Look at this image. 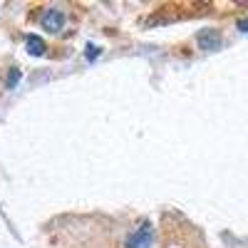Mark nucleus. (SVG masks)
<instances>
[{
	"instance_id": "20e7f679",
	"label": "nucleus",
	"mask_w": 248,
	"mask_h": 248,
	"mask_svg": "<svg viewBox=\"0 0 248 248\" xmlns=\"http://www.w3.org/2000/svg\"><path fill=\"white\" fill-rule=\"evenodd\" d=\"M25 45H28V52L30 55H43L45 52V43H43V37H37V35H28V40H25Z\"/></svg>"
},
{
	"instance_id": "0eeeda50",
	"label": "nucleus",
	"mask_w": 248,
	"mask_h": 248,
	"mask_svg": "<svg viewBox=\"0 0 248 248\" xmlns=\"http://www.w3.org/2000/svg\"><path fill=\"white\" fill-rule=\"evenodd\" d=\"M238 30L248 35V17H243V20H238Z\"/></svg>"
},
{
	"instance_id": "423d86ee",
	"label": "nucleus",
	"mask_w": 248,
	"mask_h": 248,
	"mask_svg": "<svg viewBox=\"0 0 248 248\" xmlns=\"http://www.w3.org/2000/svg\"><path fill=\"white\" fill-rule=\"evenodd\" d=\"M94 57H99V47H94V45H87V60H94Z\"/></svg>"
},
{
	"instance_id": "7ed1b4c3",
	"label": "nucleus",
	"mask_w": 248,
	"mask_h": 248,
	"mask_svg": "<svg viewBox=\"0 0 248 248\" xmlns=\"http://www.w3.org/2000/svg\"><path fill=\"white\" fill-rule=\"evenodd\" d=\"M196 43L201 45V50H218L221 47V35L214 28H206L196 35Z\"/></svg>"
},
{
	"instance_id": "f257e3e1",
	"label": "nucleus",
	"mask_w": 248,
	"mask_h": 248,
	"mask_svg": "<svg viewBox=\"0 0 248 248\" xmlns=\"http://www.w3.org/2000/svg\"><path fill=\"white\" fill-rule=\"evenodd\" d=\"M154 243V226L152 221H141L127 236V248H152Z\"/></svg>"
},
{
	"instance_id": "f03ea898",
	"label": "nucleus",
	"mask_w": 248,
	"mask_h": 248,
	"mask_svg": "<svg viewBox=\"0 0 248 248\" xmlns=\"http://www.w3.org/2000/svg\"><path fill=\"white\" fill-rule=\"evenodd\" d=\"M43 28L50 30V32H60L62 28H65V13L57 10V8H50L43 15Z\"/></svg>"
},
{
	"instance_id": "39448f33",
	"label": "nucleus",
	"mask_w": 248,
	"mask_h": 248,
	"mask_svg": "<svg viewBox=\"0 0 248 248\" xmlns=\"http://www.w3.org/2000/svg\"><path fill=\"white\" fill-rule=\"evenodd\" d=\"M17 82H20V70H17V67H13V70L8 72V79H5V87L10 90L13 85H17Z\"/></svg>"
}]
</instances>
